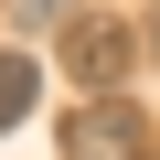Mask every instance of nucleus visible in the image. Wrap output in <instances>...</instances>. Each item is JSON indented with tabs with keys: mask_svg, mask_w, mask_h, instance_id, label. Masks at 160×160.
<instances>
[{
	"mask_svg": "<svg viewBox=\"0 0 160 160\" xmlns=\"http://www.w3.org/2000/svg\"><path fill=\"white\" fill-rule=\"evenodd\" d=\"M64 160H149V118L128 107V86H107L64 118Z\"/></svg>",
	"mask_w": 160,
	"mask_h": 160,
	"instance_id": "1",
	"label": "nucleus"
},
{
	"mask_svg": "<svg viewBox=\"0 0 160 160\" xmlns=\"http://www.w3.org/2000/svg\"><path fill=\"white\" fill-rule=\"evenodd\" d=\"M128 64H139V43H128V22H107V11H75L64 22V75L86 96H107V86H128Z\"/></svg>",
	"mask_w": 160,
	"mask_h": 160,
	"instance_id": "2",
	"label": "nucleus"
},
{
	"mask_svg": "<svg viewBox=\"0 0 160 160\" xmlns=\"http://www.w3.org/2000/svg\"><path fill=\"white\" fill-rule=\"evenodd\" d=\"M32 107H43V53L32 43H0V139H11Z\"/></svg>",
	"mask_w": 160,
	"mask_h": 160,
	"instance_id": "3",
	"label": "nucleus"
},
{
	"mask_svg": "<svg viewBox=\"0 0 160 160\" xmlns=\"http://www.w3.org/2000/svg\"><path fill=\"white\" fill-rule=\"evenodd\" d=\"M11 22H22V43H32V32H64L75 11H64V0H11Z\"/></svg>",
	"mask_w": 160,
	"mask_h": 160,
	"instance_id": "4",
	"label": "nucleus"
},
{
	"mask_svg": "<svg viewBox=\"0 0 160 160\" xmlns=\"http://www.w3.org/2000/svg\"><path fill=\"white\" fill-rule=\"evenodd\" d=\"M149 53H160V0H149Z\"/></svg>",
	"mask_w": 160,
	"mask_h": 160,
	"instance_id": "5",
	"label": "nucleus"
}]
</instances>
